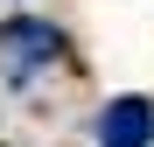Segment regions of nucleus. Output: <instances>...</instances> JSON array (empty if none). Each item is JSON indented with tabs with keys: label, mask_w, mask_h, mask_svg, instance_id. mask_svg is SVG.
Here are the masks:
<instances>
[{
	"label": "nucleus",
	"mask_w": 154,
	"mask_h": 147,
	"mask_svg": "<svg viewBox=\"0 0 154 147\" xmlns=\"http://www.w3.org/2000/svg\"><path fill=\"white\" fill-rule=\"evenodd\" d=\"M0 49H7L14 77H35V70H49L63 56V28L42 21V14H14V21H0Z\"/></svg>",
	"instance_id": "1"
},
{
	"label": "nucleus",
	"mask_w": 154,
	"mask_h": 147,
	"mask_svg": "<svg viewBox=\"0 0 154 147\" xmlns=\"http://www.w3.org/2000/svg\"><path fill=\"white\" fill-rule=\"evenodd\" d=\"M91 133H98V147H154V105L147 98H112Z\"/></svg>",
	"instance_id": "2"
}]
</instances>
